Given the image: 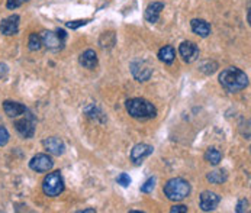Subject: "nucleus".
Returning <instances> with one entry per match:
<instances>
[{
    "mask_svg": "<svg viewBox=\"0 0 251 213\" xmlns=\"http://www.w3.org/2000/svg\"><path fill=\"white\" fill-rule=\"evenodd\" d=\"M152 151H154V148L151 145H148V143H137L131 151V160H132L134 164L138 166V164L143 163L147 157H150L152 154Z\"/></svg>",
    "mask_w": 251,
    "mask_h": 213,
    "instance_id": "obj_10",
    "label": "nucleus"
},
{
    "mask_svg": "<svg viewBox=\"0 0 251 213\" xmlns=\"http://www.w3.org/2000/svg\"><path fill=\"white\" fill-rule=\"evenodd\" d=\"M158 58L160 61H163L164 64H172L176 58V51L172 45H166L158 51Z\"/></svg>",
    "mask_w": 251,
    "mask_h": 213,
    "instance_id": "obj_18",
    "label": "nucleus"
},
{
    "mask_svg": "<svg viewBox=\"0 0 251 213\" xmlns=\"http://www.w3.org/2000/svg\"><path fill=\"white\" fill-rule=\"evenodd\" d=\"M164 9V3L161 1H152L147 6L145 9V19L150 22V24H155L161 15V10Z\"/></svg>",
    "mask_w": 251,
    "mask_h": 213,
    "instance_id": "obj_14",
    "label": "nucleus"
},
{
    "mask_svg": "<svg viewBox=\"0 0 251 213\" xmlns=\"http://www.w3.org/2000/svg\"><path fill=\"white\" fill-rule=\"evenodd\" d=\"M170 212H173V213L187 212V208H186V206H183V205H177V206H173V208L170 209Z\"/></svg>",
    "mask_w": 251,
    "mask_h": 213,
    "instance_id": "obj_29",
    "label": "nucleus"
},
{
    "mask_svg": "<svg viewBox=\"0 0 251 213\" xmlns=\"http://www.w3.org/2000/svg\"><path fill=\"white\" fill-rule=\"evenodd\" d=\"M52 166H54V161L47 154H36L35 157L29 161L31 170H34L36 173H47L52 168Z\"/></svg>",
    "mask_w": 251,
    "mask_h": 213,
    "instance_id": "obj_7",
    "label": "nucleus"
},
{
    "mask_svg": "<svg viewBox=\"0 0 251 213\" xmlns=\"http://www.w3.org/2000/svg\"><path fill=\"white\" fill-rule=\"evenodd\" d=\"M131 72L135 77V80H138V81H147L152 75V69L145 61H143V60H137V61H132L131 63Z\"/></svg>",
    "mask_w": 251,
    "mask_h": 213,
    "instance_id": "obj_8",
    "label": "nucleus"
},
{
    "mask_svg": "<svg viewBox=\"0 0 251 213\" xmlns=\"http://www.w3.org/2000/svg\"><path fill=\"white\" fill-rule=\"evenodd\" d=\"M28 47L31 51H39L41 47H42V39L41 35H36V34H31L29 36V42H28Z\"/></svg>",
    "mask_w": 251,
    "mask_h": 213,
    "instance_id": "obj_21",
    "label": "nucleus"
},
{
    "mask_svg": "<svg viewBox=\"0 0 251 213\" xmlns=\"http://www.w3.org/2000/svg\"><path fill=\"white\" fill-rule=\"evenodd\" d=\"M44 148L52 154V155H63L64 154V149H66V145L64 142L61 141L60 138H55V137H51V138H47L42 141Z\"/></svg>",
    "mask_w": 251,
    "mask_h": 213,
    "instance_id": "obj_13",
    "label": "nucleus"
},
{
    "mask_svg": "<svg viewBox=\"0 0 251 213\" xmlns=\"http://www.w3.org/2000/svg\"><path fill=\"white\" fill-rule=\"evenodd\" d=\"M25 113L26 115L24 118H21L19 120L15 122V128L24 138H32L35 134V118L28 110Z\"/></svg>",
    "mask_w": 251,
    "mask_h": 213,
    "instance_id": "obj_6",
    "label": "nucleus"
},
{
    "mask_svg": "<svg viewBox=\"0 0 251 213\" xmlns=\"http://www.w3.org/2000/svg\"><path fill=\"white\" fill-rule=\"evenodd\" d=\"M179 52L180 55H181V58L186 63H193L199 57V48H198V45L195 42H190V41H184V42L180 44Z\"/></svg>",
    "mask_w": 251,
    "mask_h": 213,
    "instance_id": "obj_9",
    "label": "nucleus"
},
{
    "mask_svg": "<svg viewBox=\"0 0 251 213\" xmlns=\"http://www.w3.org/2000/svg\"><path fill=\"white\" fill-rule=\"evenodd\" d=\"M154 186H155V178H148L143 186H141V191H143V193H151L152 189H154Z\"/></svg>",
    "mask_w": 251,
    "mask_h": 213,
    "instance_id": "obj_22",
    "label": "nucleus"
},
{
    "mask_svg": "<svg viewBox=\"0 0 251 213\" xmlns=\"http://www.w3.org/2000/svg\"><path fill=\"white\" fill-rule=\"evenodd\" d=\"M221 197L214 191H203L201 194V209L203 212H211L219 205Z\"/></svg>",
    "mask_w": 251,
    "mask_h": 213,
    "instance_id": "obj_12",
    "label": "nucleus"
},
{
    "mask_svg": "<svg viewBox=\"0 0 251 213\" xmlns=\"http://www.w3.org/2000/svg\"><path fill=\"white\" fill-rule=\"evenodd\" d=\"M206 178H208V181H211L212 184H222V183L226 180V174H225V171H222V170H216V171H211Z\"/></svg>",
    "mask_w": 251,
    "mask_h": 213,
    "instance_id": "obj_20",
    "label": "nucleus"
},
{
    "mask_svg": "<svg viewBox=\"0 0 251 213\" xmlns=\"http://www.w3.org/2000/svg\"><path fill=\"white\" fill-rule=\"evenodd\" d=\"M87 24H89L87 19H84V21H73V22H67V28H70V29H77V28L84 26V25H87Z\"/></svg>",
    "mask_w": 251,
    "mask_h": 213,
    "instance_id": "obj_26",
    "label": "nucleus"
},
{
    "mask_svg": "<svg viewBox=\"0 0 251 213\" xmlns=\"http://www.w3.org/2000/svg\"><path fill=\"white\" fill-rule=\"evenodd\" d=\"M78 63L81 67H84L87 70H95L98 67V55L93 49H87L80 55Z\"/></svg>",
    "mask_w": 251,
    "mask_h": 213,
    "instance_id": "obj_15",
    "label": "nucleus"
},
{
    "mask_svg": "<svg viewBox=\"0 0 251 213\" xmlns=\"http://www.w3.org/2000/svg\"><path fill=\"white\" fill-rule=\"evenodd\" d=\"M25 0H7V3H6V6H7V9H16V7H19L22 3H24Z\"/></svg>",
    "mask_w": 251,
    "mask_h": 213,
    "instance_id": "obj_27",
    "label": "nucleus"
},
{
    "mask_svg": "<svg viewBox=\"0 0 251 213\" xmlns=\"http://www.w3.org/2000/svg\"><path fill=\"white\" fill-rule=\"evenodd\" d=\"M67 34L63 29H57L55 32L52 31H45L42 32L41 39H42V45H45L48 49L51 51H60L64 48V42H66Z\"/></svg>",
    "mask_w": 251,
    "mask_h": 213,
    "instance_id": "obj_5",
    "label": "nucleus"
},
{
    "mask_svg": "<svg viewBox=\"0 0 251 213\" xmlns=\"http://www.w3.org/2000/svg\"><path fill=\"white\" fill-rule=\"evenodd\" d=\"M42 190L50 197H55V196L61 194L64 191V180H63L61 173L60 171L50 173L47 177L44 178Z\"/></svg>",
    "mask_w": 251,
    "mask_h": 213,
    "instance_id": "obj_4",
    "label": "nucleus"
},
{
    "mask_svg": "<svg viewBox=\"0 0 251 213\" xmlns=\"http://www.w3.org/2000/svg\"><path fill=\"white\" fill-rule=\"evenodd\" d=\"M249 206H250V203H249V200L247 199H241L240 202H238V205H237V212L238 213H243V212H249Z\"/></svg>",
    "mask_w": 251,
    "mask_h": 213,
    "instance_id": "obj_24",
    "label": "nucleus"
},
{
    "mask_svg": "<svg viewBox=\"0 0 251 213\" xmlns=\"http://www.w3.org/2000/svg\"><path fill=\"white\" fill-rule=\"evenodd\" d=\"M19 21L21 18L18 15H10L9 18L3 19L0 22V31L3 35H16L18 31H19Z\"/></svg>",
    "mask_w": 251,
    "mask_h": 213,
    "instance_id": "obj_11",
    "label": "nucleus"
},
{
    "mask_svg": "<svg viewBox=\"0 0 251 213\" xmlns=\"http://www.w3.org/2000/svg\"><path fill=\"white\" fill-rule=\"evenodd\" d=\"M3 110L9 118H18L21 115H24L26 112V107L24 106L22 103L18 102H12V100H6L3 103Z\"/></svg>",
    "mask_w": 251,
    "mask_h": 213,
    "instance_id": "obj_16",
    "label": "nucleus"
},
{
    "mask_svg": "<svg viewBox=\"0 0 251 213\" xmlns=\"http://www.w3.org/2000/svg\"><path fill=\"white\" fill-rule=\"evenodd\" d=\"M190 26H192V31L196 35L202 36V38H206V36L211 35V25L203 19H193L190 22Z\"/></svg>",
    "mask_w": 251,
    "mask_h": 213,
    "instance_id": "obj_17",
    "label": "nucleus"
},
{
    "mask_svg": "<svg viewBox=\"0 0 251 213\" xmlns=\"http://www.w3.org/2000/svg\"><path fill=\"white\" fill-rule=\"evenodd\" d=\"M189 193H190V184L184 178H172L164 186V194L167 196L169 200H173V202L184 200L189 196Z\"/></svg>",
    "mask_w": 251,
    "mask_h": 213,
    "instance_id": "obj_3",
    "label": "nucleus"
},
{
    "mask_svg": "<svg viewBox=\"0 0 251 213\" xmlns=\"http://www.w3.org/2000/svg\"><path fill=\"white\" fill-rule=\"evenodd\" d=\"M205 160L212 164V166H218L222 160V154L216 149V148H209L206 152H205Z\"/></svg>",
    "mask_w": 251,
    "mask_h": 213,
    "instance_id": "obj_19",
    "label": "nucleus"
},
{
    "mask_svg": "<svg viewBox=\"0 0 251 213\" xmlns=\"http://www.w3.org/2000/svg\"><path fill=\"white\" fill-rule=\"evenodd\" d=\"M125 106H126L129 116H132L134 119H138V120L152 119L157 115V109L152 106V103H150L145 99H140V97L126 100Z\"/></svg>",
    "mask_w": 251,
    "mask_h": 213,
    "instance_id": "obj_2",
    "label": "nucleus"
},
{
    "mask_svg": "<svg viewBox=\"0 0 251 213\" xmlns=\"http://www.w3.org/2000/svg\"><path fill=\"white\" fill-rule=\"evenodd\" d=\"M116 181H118V184H121L122 187H128V186L131 184V177H129L126 173H122V174H119V176L116 177Z\"/></svg>",
    "mask_w": 251,
    "mask_h": 213,
    "instance_id": "obj_23",
    "label": "nucleus"
},
{
    "mask_svg": "<svg viewBox=\"0 0 251 213\" xmlns=\"http://www.w3.org/2000/svg\"><path fill=\"white\" fill-rule=\"evenodd\" d=\"M7 75V66L0 61V80H3Z\"/></svg>",
    "mask_w": 251,
    "mask_h": 213,
    "instance_id": "obj_28",
    "label": "nucleus"
},
{
    "mask_svg": "<svg viewBox=\"0 0 251 213\" xmlns=\"http://www.w3.org/2000/svg\"><path fill=\"white\" fill-rule=\"evenodd\" d=\"M9 142V132L4 126L0 125V146L6 145Z\"/></svg>",
    "mask_w": 251,
    "mask_h": 213,
    "instance_id": "obj_25",
    "label": "nucleus"
},
{
    "mask_svg": "<svg viewBox=\"0 0 251 213\" xmlns=\"http://www.w3.org/2000/svg\"><path fill=\"white\" fill-rule=\"evenodd\" d=\"M219 83L226 92L237 93L249 86V77L244 71L237 67H228L219 74Z\"/></svg>",
    "mask_w": 251,
    "mask_h": 213,
    "instance_id": "obj_1",
    "label": "nucleus"
}]
</instances>
